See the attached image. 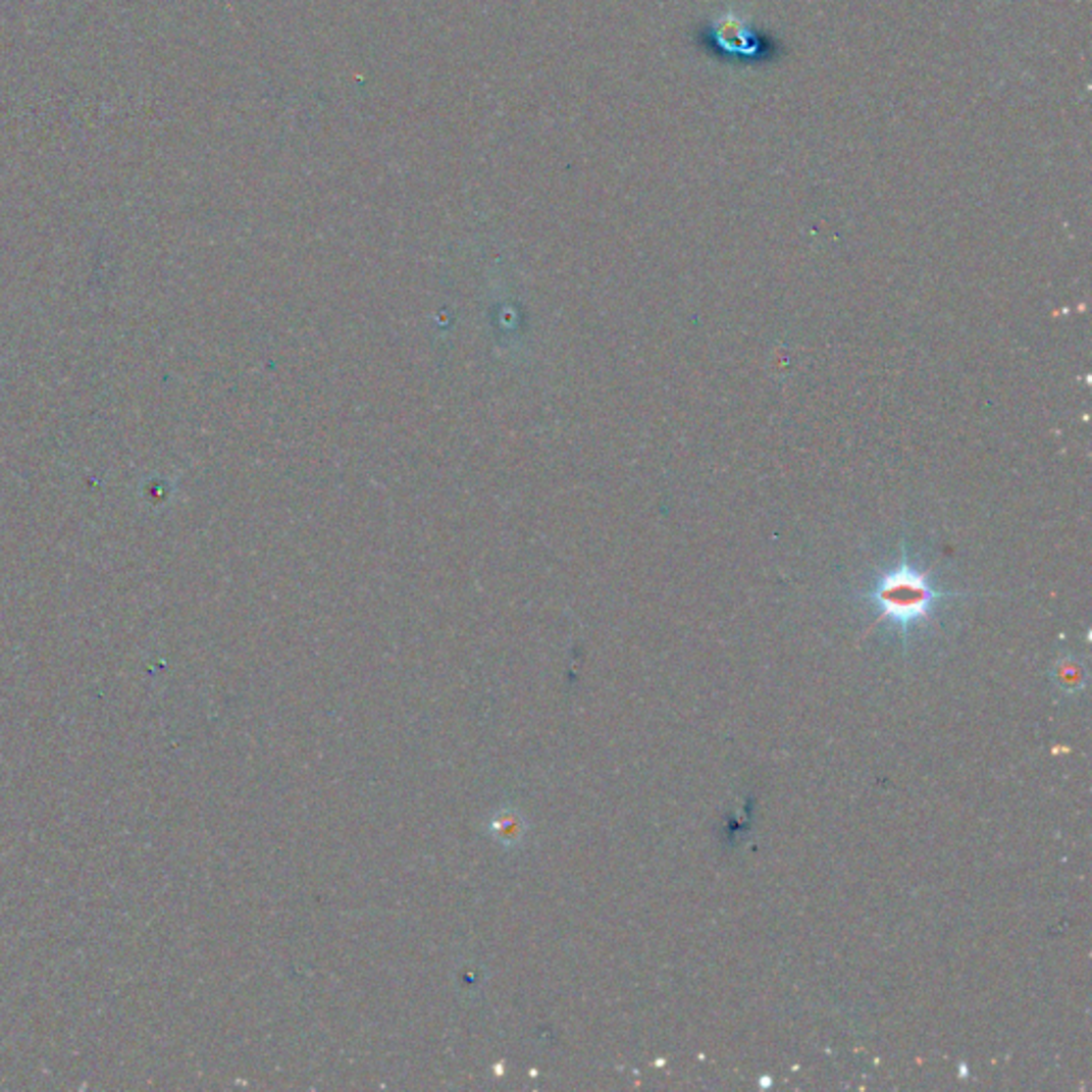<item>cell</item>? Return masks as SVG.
<instances>
[{
	"label": "cell",
	"mask_w": 1092,
	"mask_h": 1092,
	"mask_svg": "<svg viewBox=\"0 0 1092 1092\" xmlns=\"http://www.w3.org/2000/svg\"><path fill=\"white\" fill-rule=\"evenodd\" d=\"M947 597H956V593L941 591L931 574L920 570L904 555L894 568L877 576L873 589L867 593V602L877 611V623L890 621L902 640H907L912 627L931 621L939 604Z\"/></svg>",
	"instance_id": "1"
}]
</instances>
